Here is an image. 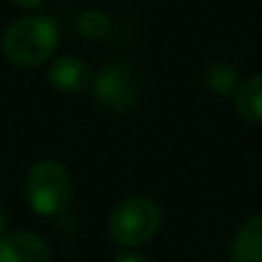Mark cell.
<instances>
[{
	"label": "cell",
	"instance_id": "13",
	"mask_svg": "<svg viewBox=\"0 0 262 262\" xmlns=\"http://www.w3.org/2000/svg\"><path fill=\"white\" fill-rule=\"evenodd\" d=\"M5 228H7V216H5V212L0 209V237L5 235Z\"/></svg>",
	"mask_w": 262,
	"mask_h": 262
},
{
	"label": "cell",
	"instance_id": "2",
	"mask_svg": "<svg viewBox=\"0 0 262 262\" xmlns=\"http://www.w3.org/2000/svg\"><path fill=\"white\" fill-rule=\"evenodd\" d=\"M26 200L39 216H58L72 203V177L62 163L41 159L26 177Z\"/></svg>",
	"mask_w": 262,
	"mask_h": 262
},
{
	"label": "cell",
	"instance_id": "1",
	"mask_svg": "<svg viewBox=\"0 0 262 262\" xmlns=\"http://www.w3.org/2000/svg\"><path fill=\"white\" fill-rule=\"evenodd\" d=\"M58 26L44 14H30L5 30L3 53L16 67H39L58 49Z\"/></svg>",
	"mask_w": 262,
	"mask_h": 262
},
{
	"label": "cell",
	"instance_id": "5",
	"mask_svg": "<svg viewBox=\"0 0 262 262\" xmlns=\"http://www.w3.org/2000/svg\"><path fill=\"white\" fill-rule=\"evenodd\" d=\"M92 74L90 64L83 62L76 55H62L55 58L53 64L46 72V81L60 95H78V92L88 90L92 85Z\"/></svg>",
	"mask_w": 262,
	"mask_h": 262
},
{
	"label": "cell",
	"instance_id": "4",
	"mask_svg": "<svg viewBox=\"0 0 262 262\" xmlns=\"http://www.w3.org/2000/svg\"><path fill=\"white\" fill-rule=\"evenodd\" d=\"M92 95L111 113H129L140 97V78L127 62H108L92 78Z\"/></svg>",
	"mask_w": 262,
	"mask_h": 262
},
{
	"label": "cell",
	"instance_id": "10",
	"mask_svg": "<svg viewBox=\"0 0 262 262\" xmlns=\"http://www.w3.org/2000/svg\"><path fill=\"white\" fill-rule=\"evenodd\" d=\"M78 30L85 39H104L111 32V18L104 9H85L78 16Z\"/></svg>",
	"mask_w": 262,
	"mask_h": 262
},
{
	"label": "cell",
	"instance_id": "12",
	"mask_svg": "<svg viewBox=\"0 0 262 262\" xmlns=\"http://www.w3.org/2000/svg\"><path fill=\"white\" fill-rule=\"evenodd\" d=\"M9 3L21 9H39L41 5H44V0H9Z\"/></svg>",
	"mask_w": 262,
	"mask_h": 262
},
{
	"label": "cell",
	"instance_id": "3",
	"mask_svg": "<svg viewBox=\"0 0 262 262\" xmlns=\"http://www.w3.org/2000/svg\"><path fill=\"white\" fill-rule=\"evenodd\" d=\"M161 228V207L147 195H131L115 205L108 219V232L120 246H140Z\"/></svg>",
	"mask_w": 262,
	"mask_h": 262
},
{
	"label": "cell",
	"instance_id": "9",
	"mask_svg": "<svg viewBox=\"0 0 262 262\" xmlns=\"http://www.w3.org/2000/svg\"><path fill=\"white\" fill-rule=\"evenodd\" d=\"M205 83H207L209 90L219 97L235 95V90L239 88V72L228 62H216L207 69Z\"/></svg>",
	"mask_w": 262,
	"mask_h": 262
},
{
	"label": "cell",
	"instance_id": "11",
	"mask_svg": "<svg viewBox=\"0 0 262 262\" xmlns=\"http://www.w3.org/2000/svg\"><path fill=\"white\" fill-rule=\"evenodd\" d=\"M115 262H149L145 255L140 253H134V251H127V253H120L118 258H115Z\"/></svg>",
	"mask_w": 262,
	"mask_h": 262
},
{
	"label": "cell",
	"instance_id": "8",
	"mask_svg": "<svg viewBox=\"0 0 262 262\" xmlns=\"http://www.w3.org/2000/svg\"><path fill=\"white\" fill-rule=\"evenodd\" d=\"M235 108L246 122L262 124V74L239 83L235 90Z\"/></svg>",
	"mask_w": 262,
	"mask_h": 262
},
{
	"label": "cell",
	"instance_id": "6",
	"mask_svg": "<svg viewBox=\"0 0 262 262\" xmlns=\"http://www.w3.org/2000/svg\"><path fill=\"white\" fill-rule=\"evenodd\" d=\"M0 262H51V249L37 232L16 230L0 237Z\"/></svg>",
	"mask_w": 262,
	"mask_h": 262
},
{
	"label": "cell",
	"instance_id": "7",
	"mask_svg": "<svg viewBox=\"0 0 262 262\" xmlns=\"http://www.w3.org/2000/svg\"><path fill=\"white\" fill-rule=\"evenodd\" d=\"M232 262H262V214H253L239 226L230 246Z\"/></svg>",
	"mask_w": 262,
	"mask_h": 262
}]
</instances>
